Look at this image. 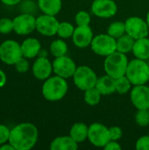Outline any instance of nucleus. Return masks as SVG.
Here are the masks:
<instances>
[{"label": "nucleus", "instance_id": "f257e3e1", "mask_svg": "<svg viewBox=\"0 0 149 150\" xmlns=\"http://www.w3.org/2000/svg\"><path fill=\"white\" fill-rule=\"evenodd\" d=\"M39 132L30 122H23L11 129L9 142L15 150H30L37 143Z\"/></svg>", "mask_w": 149, "mask_h": 150}, {"label": "nucleus", "instance_id": "f03ea898", "mask_svg": "<svg viewBox=\"0 0 149 150\" xmlns=\"http://www.w3.org/2000/svg\"><path fill=\"white\" fill-rule=\"evenodd\" d=\"M68 90V85L66 79L55 75L45 80L42 86V95L47 101L56 102L66 96Z\"/></svg>", "mask_w": 149, "mask_h": 150}, {"label": "nucleus", "instance_id": "7ed1b4c3", "mask_svg": "<svg viewBox=\"0 0 149 150\" xmlns=\"http://www.w3.org/2000/svg\"><path fill=\"white\" fill-rule=\"evenodd\" d=\"M128 63L129 62L126 54L116 51L106 56L104 62L105 71L110 76L117 79L126 76Z\"/></svg>", "mask_w": 149, "mask_h": 150}, {"label": "nucleus", "instance_id": "20e7f679", "mask_svg": "<svg viewBox=\"0 0 149 150\" xmlns=\"http://www.w3.org/2000/svg\"><path fill=\"white\" fill-rule=\"evenodd\" d=\"M126 76L133 85L146 84L149 81V67L148 62L141 59L129 62Z\"/></svg>", "mask_w": 149, "mask_h": 150}, {"label": "nucleus", "instance_id": "39448f33", "mask_svg": "<svg viewBox=\"0 0 149 150\" xmlns=\"http://www.w3.org/2000/svg\"><path fill=\"white\" fill-rule=\"evenodd\" d=\"M90 47L96 54L106 57L117 51V40L108 33H102L93 38Z\"/></svg>", "mask_w": 149, "mask_h": 150}, {"label": "nucleus", "instance_id": "423d86ee", "mask_svg": "<svg viewBox=\"0 0 149 150\" xmlns=\"http://www.w3.org/2000/svg\"><path fill=\"white\" fill-rule=\"evenodd\" d=\"M73 80L79 90L85 91L96 86L97 76L91 68L83 65L77 67L73 76Z\"/></svg>", "mask_w": 149, "mask_h": 150}, {"label": "nucleus", "instance_id": "0eeeda50", "mask_svg": "<svg viewBox=\"0 0 149 150\" xmlns=\"http://www.w3.org/2000/svg\"><path fill=\"white\" fill-rule=\"evenodd\" d=\"M23 57L21 44L13 40H4L0 45V60L7 65H14Z\"/></svg>", "mask_w": 149, "mask_h": 150}, {"label": "nucleus", "instance_id": "6e6552de", "mask_svg": "<svg viewBox=\"0 0 149 150\" xmlns=\"http://www.w3.org/2000/svg\"><path fill=\"white\" fill-rule=\"evenodd\" d=\"M88 140L93 146L104 148L111 141L109 128L101 123L91 124L89 127Z\"/></svg>", "mask_w": 149, "mask_h": 150}, {"label": "nucleus", "instance_id": "1a4fd4ad", "mask_svg": "<svg viewBox=\"0 0 149 150\" xmlns=\"http://www.w3.org/2000/svg\"><path fill=\"white\" fill-rule=\"evenodd\" d=\"M126 33L129 34L135 40L148 36L149 27L147 21L140 17H130L126 22Z\"/></svg>", "mask_w": 149, "mask_h": 150}, {"label": "nucleus", "instance_id": "9d476101", "mask_svg": "<svg viewBox=\"0 0 149 150\" xmlns=\"http://www.w3.org/2000/svg\"><path fill=\"white\" fill-rule=\"evenodd\" d=\"M52 63L54 73L56 76H59L65 79L73 77L77 69L76 62L67 55L55 57Z\"/></svg>", "mask_w": 149, "mask_h": 150}, {"label": "nucleus", "instance_id": "9b49d317", "mask_svg": "<svg viewBox=\"0 0 149 150\" xmlns=\"http://www.w3.org/2000/svg\"><path fill=\"white\" fill-rule=\"evenodd\" d=\"M14 32L18 35H28L36 30V18L28 13H23L13 18Z\"/></svg>", "mask_w": 149, "mask_h": 150}, {"label": "nucleus", "instance_id": "f8f14e48", "mask_svg": "<svg viewBox=\"0 0 149 150\" xmlns=\"http://www.w3.org/2000/svg\"><path fill=\"white\" fill-rule=\"evenodd\" d=\"M59 24L54 16L43 13L36 18V30L44 36H54L57 34Z\"/></svg>", "mask_w": 149, "mask_h": 150}, {"label": "nucleus", "instance_id": "ddd939ff", "mask_svg": "<svg viewBox=\"0 0 149 150\" xmlns=\"http://www.w3.org/2000/svg\"><path fill=\"white\" fill-rule=\"evenodd\" d=\"M118 11L117 4L113 0H94L91 4L93 14L101 18L113 17Z\"/></svg>", "mask_w": 149, "mask_h": 150}, {"label": "nucleus", "instance_id": "4468645a", "mask_svg": "<svg viewBox=\"0 0 149 150\" xmlns=\"http://www.w3.org/2000/svg\"><path fill=\"white\" fill-rule=\"evenodd\" d=\"M130 98L138 110L149 109V87L146 84L134 85L131 91Z\"/></svg>", "mask_w": 149, "mask_h": 150}, {"label": "nucleus", "instance_id": "2eb2a0df", "mask_svg": "<svg viewBox=\"0 0 149 150\" xmlns=\"http://www.w3.org/2000/svg\"><path fill=\"white\" fill-rule=\"evenodd\" d=\"M93 38V32L90 25H77L72 36L74 45L79 48L90 46Z\"/></svg>", "mask_w": 149, "mask_h": 150}, {"label": "nucleus", "instance_id": "dca6fc26", "mask_svg": "<svg viewBox=\"0 0 149 150\" xmlns=\"http://www.w3.org/2000/svg\"><path fill=\"white\" fill-rule=\"evenodd\" d=\"M32 74L38 80H47L53 71V63L47 57H38L32 64Z\"/></svg>", "mask_w": 149, "mask_h": 150}, {"label": "nucleus", "instance_id": "f3484780", "mask_svg": "<svg viewBox=\"0 0 149 150\" xmlns=\"http://www.w3.org/2000/svg\"><path fill=\"white\" fill-rule=\"evenodd\" d=\"M23 56L27 59H32L39 55L41 50V44L35 38H27L21 44Z\"/></svg>", "mask_w": 149, "mask_h": 150}, {"label": "nucleus", "instance_id": "a211bd4d", "mask_svg": "<svg viewBox=\"0 0 149 150\" xmlns=\"http://www.w3.org/2000/svg\"><path fill=\"white\" fill-rule=\"evenodd\" d=\"M95 87L98 90V91L101 93L102 96L111 95L116 92L115 78L106 74L105 76L97 78Z\"/></svg>", "mask_w": 149, "mask_h": 150}, {"label": "nucleus", "instance_id": "6ab92c4d", "mask_svg": "<svg viewBox=\"0 0 149 150\" xmlns=\"http://www.w3.org/2000/svg\"><path fill=\"white\" fill-rule=\"evenodd\" d=\"M78 149V143L68 136H59L50 143L51 150H76Z\"/></svg>", "mask_w": 149, "mask_h": 150}, {"label": "nucleus", "instance_id": "aec40b11", "mask_svg": "<svg viewBox=\"0 0 149 150\" xmlns=\"http://www.w3.org/2000/svg\"><path fill=\"white\" fill-rule=\"evenodd\" d=\"M38 6L44 13L51 16L57 15L61 10V0H38Z\"/></svg>", "mask_w": 149, "mask_h": 150}, {"label": "nucleus", "instance_id": "412c9836", "mask_svg": "<svg viewBox=\"0 0 149 150\" xmlns=\"http://www.w3.org/2000/svg\"><path fill=\"white\" fill-rule=\"evenodd\" d=\"M133 55L141 60L147 61L149 59V39L148 37L136 40L133 48Z\"/></svg>", "mask_w": 149, "mask_h": 150}, {"label": "nucleus", "instance_id": "4be33fe9", "mask_svg": "<svg viewBox=\"0 0 149 150\" xmlns=\"http://www.w3.org/2000/svg\"><path fill=\"white\" fill-rule=\"evenodd\" d=\"M88 133L89 127L83 122H77L71 127L69 135L74 141H76L77 143H80L88 139Z\"/></svg>", "mask_w": 149, "mask_h": 150}, {"label": "nucleus", "instance_id": "5701e85b", "mask_svg": "<svg viewBox=\"0 0 149 150\" xmlns=\"http://www.w3.org/2000/svg\"><path fill=\"white\" fill-rule=\"evenodd\" d=\"M134 42L135 40L129 34L126 33L117 39V51L126 54L133 51Z\"/></svg>", "mask_w": 149, "mask_h": 150}, {"label": "nucleus", "instance_id": "b1692460", "mask_svg": "<svg viewBox=\"0 0 149 150\" xmlns=\"http://www.w3.org/2000/svg\"><path fill=\"white\" fill-rule=\"evenodd\" d=\"M68 52L67 43L61 39L54 40L50 45V53L54 57H60L66 55Z\"/></svg>", "mask_w": 149, "mask_h": 150}, {"label": "nucleus", "instance_id": "393cba45", "mask_svg": "<svg viewBox=\"0 0 149 150\" xmlns=\"http://www.w3.org/2000/svg\"><path fill=\"white\" fill-rule=\"evenodd\" d=\"M101 93L96 87L89 89L84 91V101L87 105L94 106L99 104L101 99Z\"/></svg>", "mask_w": 149, "mask_h": 150}, {"label": "nucleus", "instance_id": "a878e982", "mask_svg": "<svg viewBox=\"0 0 149 150\" xmlns=\"http://www.w3.org/2000/svg\"><path fill=\"white\" fill-rule=\"evenodd\" d=\"M107 33L109 35H111L112 37L115 38L116 40L119 37H121L122 35H124L126 33V25L125 22H121V21H115L112 22L107 30Z\"/></svg>", "mask_w": 149, "mask_h": 150}, {"label": "nucleus", "instance_id": "bb28decb", "mask_svg": "<svg viewBox=\"0 0 149 150\" xmlns=\"http://www.w3.org/2000/svg\"><path fill=\"white\" fill-rule=\"evenodd\" d=\"M115 85H116V92L124 95L131 90V86L133 84L126 76H123L119 78L115 79Z\"/></svg>", "mask_w": 149, "mask_h": 150}, {"label": "nucleus", "instance_id": "cd10ccee", "mask_svg": "<svg viewBox=\"0 0 149 150\" xmlns=\"http://www.w3.org/2000/svg\"><path fill=\"white\" fill-rule=\"evenodd\" d=\"M74 31H75V28L71 23L63 21L59 24L57 34L59 35V37L62 39H68L73 36Z\"/></svg>", "mask_w": 149, "mask_h": 150}, {"label": "nucleus", "instance_id": "c85d7f7f", "mask_svg": "<svg viewBox=\"0 0 149 150\" xmlns=\"http://www.w3.org/2000/svg\"><path fill=\"white\" fill-rule=\"evenodd\" d=\"M135 121L140 127H148L149 125L148 109L138 110L135 115Z\"/></svg>", "mask_w": 149, "mask_h": 150}, {"label": "nucleus", "instance_id": "c756f323", "mask_svg": "<svg viewBox=\"0 0 149 150\" xmlns=\"http://www.w3.org/2000/svg\"><path fill=\"white\" fill-rule=\"evenodd\" d=\"M14 31L13 26V19L8 18H0V33L2 34H8Z\"/></svg>", "mask_w": 149, "mask_h": 150}, {"label": "nucleus", "instance_id": "7c9ffc66", "mask_svg": "<svg viewBox=\"0 0 149 150\" xmlns=\"http://www.w3.org/2000/svg\"><path fill=\"white\" fill-rule=\"evenodd\" d=\"M90 15L85 11H78L75 17V21L77 25H90Z\"/></svg>", "mask_w": 149, "mask_h": 150}, {"label": "nucleus", "instance_id": "2f4dec72", "mask_svg": "<svg viewBox=\"0 0 149 150\" xmlns=\"http://www.w3.org/2000/svg\"><path fill=\"white\" fill-rule=\"evenodd\" d=\"M14 67H15V69L17 70V72L23 74V73H25L28 71L30 65H29V62H28L27 58L23 56L14 64Z\"/></svg>", "mask_w": 149, "mask_h": 150}, {"label": "nucleus", "instance_id": "473e14b6", "mask_svg": "<svg viewBox=\"0 0 149 150\" xmlns=\"http://www.w3.org/2000/svg\"><path fill=\"white\" fill-rule=\"evenodd\" d=\"M10 134L11 129L6 126L0 124V146L6 142H9Z\"/></svg>", "mask_w": 149, "mask_h": 150}, {"label": "nucleus", "instance_id": "72a5a7b5", "mask_svg": "<svg viewBox=\"0 0 149 150\" xmlns=\"http://www.w3.org/2000/svg\"><path fill=\"white\" fill-rule=\"evenodd\" d=\"M137 150H149V135H145L138 139L136 142Z\"/></svg>", "mask_w": 149, "mask_h": 150}, {"label": "nucleus", "instance_id": "f704fd0d", "mask_svg": "<svg viewBox=\"0 0 149 150\" xmlns=\"http://www.w3.org/2000/svg\"><path fill=\"white\" fill-rule=\"evenodd\" d=\"M109 134H110L111 140H112V141H119V139H121V137L123 135L122 129L119 127H110L109 128Z\"/></svg>", "mask_w": 149, "mask_h": 150}, {"label": "nucleus", "instance_id": "c9c22d12", "mask_svg": "<svg viewBox=\"0 0 149 150\" xmlns=\"http://www.w3.org/2000/svg\"><path fill=\"white\" fill-rule=\"evenodd\" d=\"M122 149L120 144L118 142V141H112L111 140L105 147L104 149L105 150H120Z\"/></svg>", "mask_w": 149, "mask_h": 150}, {"label": "nucleus", "instance_id": "e433bc0d", "mask_svg": "<svg viewBox=\"0 0 149 150\" xmlns=\"http://www.w3.org/2000/svg\"><path fill=\"white\" fill-rule=\"evenodd\" d=\"M6 81H7V77H6L5 73L2 69H0V88L4 87L5 85Z\"/></svg>", "mask_w": 149, "mask_h": 150}, {"label": "nucleus", "instance_id": "4c0bfd02", "mask_svg": "<svg viewBox=\"0 0 149 150\" xmlns=\"http://www.w3.org/2000/svg\"><path fill=\"white\" fill-rule=\"evenodd\" d=\"M5 5H9V6H12V5H16L18 3L21 2V0H0Z\"/></svg>", "mask_w": 149, "mask_h": 150}, {"label": "nucleus", "instance_id": "58836bf2", "mask_svg": "<svg viewBox=\"0 0 149 150\" xmlns=\"http://www.w3.org/2000/svg\"><path fill=\"white\" fill-rule=\"evenodd\" d=\"M0 150H15V149L10 142H8V143L6 142L0 146Z\"/></svg>", "mask_w": 149, "mask_h": 150}, {"label": "nucleus", "instance_id": "ea45409f", "mask_svg": "<svg viewBox=\"0 0 149 150\" xmlns=\"http://www.w3.org/2000/svg\"><path fill=\"white\" fill-rule=\"evenodd\" d=\"M38 56H40V57H47V53L46 50H42V49H41Z\"/></svg>", "mask_w": 149, "mask_h": 150}, {"label": "nucleus", "instance_id": "a19ab883", "mask_svg": "<svg viewBox=\"0 0 149 150\" xmlns=\"http://www.w3.org/2000/svg\"><path fill=\"white\" fill-rule=\"evenodd\" d=\"M146 21H147L148 25V27H149V11H148V15H147V19H146Z\"/></svg>", "mask_w": 149, "mask_h": 150}, {"label": "nucleus", "instance_id": "79ce46f5", "mask_svg": "<svg viewBox=\"0 0 149 150\" xmlns=\"http://www.w3.org/2000/svg\"><path fill=\"white\" fill-rule=\"evenodd\" d=\"M148 67H149V59H148Z\"/></svg>", "mask_w": 149, "mask_h": 150}, {"label": "nucleus", "instance_id": "37998d69", "mask_svg": "<svg viewBox=\"0 0 149 150\" xmlns=\"http://www.w3.org/2000/svg\"><path fill=\"white\" fill-rule=\"evenodd\" d=\"M148 112H149V109H148Z\"/></svg>", "mask_w": 149, "mask_h": 150}, {"label": "nucleus", "instance_id": "c03bdc74", "mask_svg": "<svg viewBox=\"0 0 149 150\" xmlns=\"http://www.w3.org/2000/svg\"><path fill=\"white\" fill-rule=\"evenodd\" d=\"M148 135H149V134H148Z\"/></svg>", "mask_w": 149, "mask_h": 150}]
</instances>
